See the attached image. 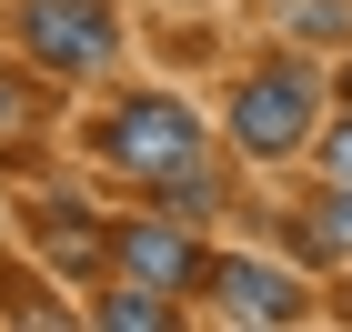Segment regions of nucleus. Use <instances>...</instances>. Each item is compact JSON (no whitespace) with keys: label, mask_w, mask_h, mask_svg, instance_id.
Masks as SVG:
<instances>
[{"label":"nucleus","mask_w":352,"mask_h":332,"mask_svg":"<svg viewBox=\"0 0 352 332\" xmlns=\"http://www.w3.org/2000/svg\"><path fill=\"white\" fill-rule=\"evenodd\" d=\"M101 162L162 192L171 171H191V162H201V121H191L182 101H162V91H151V101H121V111L101 121Z\"/></svg>","instance_id":"1"},{"label":"nucleus","mask_w":352,"mask_h":332,"mask_svg":"<svg viewBox=\"0 0 352 332\" xmlns=\"http://www.w3.org/2000/svg\"><path fill=\"white\" fill-rule=\"evenodd\" d=\"M302 131H312V71H302V60H272V71H252V81L232 91V141H242L252 162L302 151Z\"/></svg>","instance_id":"2"},{"label":"nucleus","mask_w":352,"mask_h":332,"mask_svg":"<svg viewBox=\"0 0 352 332\" xmlns=\"http://www.w3.org/2000/svg\"><path fill=\"white\" fill-rule=\"evenodd\" d=\"M21 51L41 71H101L121 51V21H111V0H30L21 10Z\"/></svg>","instance_id":"3"},{"label":"nucleus","mask_w":352,"mask_h":332,"mask_svg":"<svg viewBox=\"0 0 352 332\" xmlns=\"http://www.w3.org/2000/svg\"><path fill=\"white\" fill-rule=\"evenodd\" d=\"M212 302L232 312V322H302L312 312V292H302V272H282V262H212Z\"/></svg>","instance_id":"4"},{"label":"nucleus","mask_w":352,"mask_h":332,"mask_svg":"<svg viewBox=\"0 0 352 332\" xmlns=\"http://www.w3.org/2000/svg\"><path fill=\"white\" fill-rule=\"evenodd\" d=\"M111 252H121V272H131V282H151V292H191V282L212 272V262L191 252V232H171V221H131Z\"/></svg>","instance_id":"5"},{"label":"nucleus","mask_w":352,"mask_h":332,"mask_svg":"<svg viewBox=\"0 0 352 332\" xmlns=\"http://www.w3.org/2000/svg\"><path fill=\"white\" fill-rule=\"evenodd\" d=\"M302 252H322V262H352V181H332L302 221Z\"/></svg>","instance_id":"6"},{"label":"nucleus","mask_w":352,"mask_h":332,"mask_svg":"<svg viewBox=\"0 0 352 332\" xmlns=\"http://www.w3.org/2000/svg\"><path fill=\"white\" fill-rule=\"evenodd\" d=\"M30 232H41L71 272H91V262H101V232H91V221H71V201H41V212H30Z\"/></svg>","instance_id":"7"},{"label":"nucleus","mask_w":352,"mask_h":332,"mask_svg":"<svg viewBox=\"0 0 352 332\" xmlns=\"http://www.w3.org/2000/svg\"><path fill=\"white\" fill-rule=\"evenodd\" d=\"M101 322H121V332H162V322H171V292L131 282V292H111V302H101Z\"/></svg>","instance_id":"8"},{"label":"nucleus","mask_w":352,"mask_h":332,"mask_svg":"<svg viewBox=\"0 0 352 332\" xmlns=\"http://www.w3.org/2000/svg\"><path fill=\"white\" fill-rule=\"evenodd\" d=\"M30 111H41V91L21 71H0V131H30Z\"/></svg>","instance_id":"9"},{"label":"nucleus","mask_w":352,"mask_h":332,"mask_svg":"<svg viewBox=\"0 0 352 332\" xmlns=\"http://www.w3.org/2000/svg\"><path fill=\"white\" fill-rule=\"evenodd\" d=\"M322 171H332V181H352V121H342V131H322Z\"/></svg>","instance_id":"10"},{"label":"nucleus","mask_w":352,"mask_h":332,"mask_svg":"<svg viewBox=\"0 0 352 332\" xmlns=\"http://www.w3.org/2000/svg\"><path fill=\"white\" fill-rule=\"evenodd\" d=\"M342 91H352V71H342Z\"/></svg>","instance_id":"11"}]
</instances>
